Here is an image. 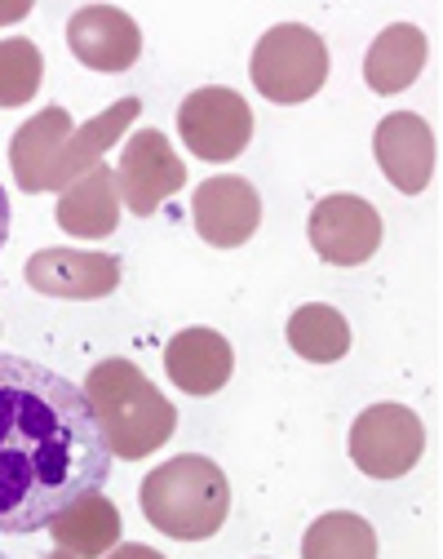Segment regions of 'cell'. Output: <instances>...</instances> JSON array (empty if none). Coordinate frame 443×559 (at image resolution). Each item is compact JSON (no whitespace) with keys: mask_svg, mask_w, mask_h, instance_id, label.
<instances>
[{"mask_svg":"<svg viewBox=\"0 0 443 559\" xmlns=\"http://www.w3.org/2000/svg\"><path fill=\"white\" fill-rule=\"evenodd\" d=\"M111 449L71 378L0 356V533L49 528L67 507L107 488Z\"/></svg>","mask_w":443,"mask_h":559,"instance_id":"obj_1","label":"cell"},{"mask_svg":"<svg viewBox=\"0 0 443 559\" xmlns=\"http://www.w3.org/2000/svg\"><path fill=\"white\" fill-rule=\"evenodd\" d=\"M85 395L98 413V423L107 431L111 457L137 462L152 457L178 427L173 404L152 386L133 360H103L85 378Z\"/></svg>","mask_w":443,"mask_h":559,"instance_id":"obj_2","label":"cell"},{"mask_svg":"<svg viewBox=\"0 0 443 559\" xmlns=\"http://www.w3.org/2000/svg\"><path fill=\"white\" fill-rule=\"evenodd\" d=\"M137 502H142V515L152 520V528H160L165 537L204 542L227 524L231 484L213 457L187 453V457H169L165 466L146 475Z\"/></svg>","mask_w":443,"mask_h":559,"instance_id":"obj_3","label":"cell"},{"mask_svg":"<svg viewBox=\"0 0 443 559\" xmlns=\"http://www.w3.org/2000/svg\"><path fill=\"white\" fill-rule=\"evenodd\" d=\"M328 81V45L320 40V32L302 27V23H279L271 27L258 49H253V85L279 103H307L324 90Z\"/></svg>","mask_w":443,"mask_h":559,"instance_id":"obj_4","label":"cell"},{"mask_svg":"<svg viewBox=\"0 0 443 559\" xmlns=\"http://www.w3.org/2000/svg\"><path fill=\"white\" fill-rule=\"evenodd\" d=\"M426 453V427L404 404H368L350 427V457L373 479L408 475Z\"/></svg>","mask_w":443,"mask_h":559,"instance_id":"obj_5","label":"cell"},{"mask_svg":"<svg viewBox=\"0 0 443 559\" xmlns=\"http://www.w3.org/2000/svg\"><path fill=\"white\" fill-rule=\"evenodd\" d=\"M178 133L191 147V156L200 160H236L249 138H253V111L236 90H195L182 107H178Z\"/></svg>","mask_w":443,"mask_h":559,"instance_id":"obj_6","label":"cell"},{"mask_svg":"<svg viewBox=\"0 0 443 559\" xmlns=\"http://www.w3.org/2000/svg\"><path fill=\"white\" fill-rule=\"evenodd\" d=\"M182 182H187V165L178 160L173 143L160 129H137L124 143L116 187H120V200L129 214L152 218L173 191H182Z\"/></svg>","mask_w":443,"mask_h":559,"instance_id":"obj_7","label":"cell"},{"mask_svg":"<svg viewBox=\"0 0 443 559\" xmlns=\"http://www.w3.org/2000/svg\"><path fill=\"white\" fill-rule=\"evenodd\" d=\"M307 236H311V245H315V253L324 262L359 266V262H368L382 249V218H378V209L368 200L337 191V195H324L311 209Z\"/></svg>","mask_w":443,"mask_h":559,"instance_id":"obj_8","label":"cell"},{"mask_svg":"<svg viewBox=\"0 0 443 559\" xmlns=\"http://www.w3.org/2000/svg\"><path fill=\"white\" fill-rule=\"evenodd\" d=\"M27 285L36 294L71 298V302L107 298L120 285V258L85 253V249H40L27 258Z\"/></svg>","mask_w":443,"mask_h":559,"instance_id":"obj_9","label":"cell"},{"mask_svg":"<svg viewBox=\"0 0 443 559\" xmlns=\"http://www.w3.org/2000/svg\"><path fill=\"white\" fill-rule=\"evenodd\" d=\"M191 218L200 240H208L213 249H236L249 245L262 223V195L249 178H208L191 195Z\"/></svg>","mask_w":443,"mask_h":559,"instance_id":"obj_10","label":"cell"},{"mask_svg":"<svg viewBox=\"0 0 443 559\" xmlns=\"http://www.w3.org/2000/svg\"><path fill=\"white\" fill-rule=\"evenodd\" d=\"M67 45L94 72H129L142 53V32L116 5H85L67 23Z\"/></svg>","mask_w":443,"mask_h":559,"instance_id":"obj_11","label":"cell"},{"mask_svg":"<svg viewBox=\"0 0 443 559\" xmlns=\"http://www.w3.org/2000/svg\"><path fill=\"white\" fill-rule=\"evenodd\" d=\"M373 152H378V165L382 174L404 191V195H417L430 187L434 178V129L412 116V111H395L378 124V138H373Z\"/></svg>","mask_w":443,"mask_h":559,"instance_id":"obj_12","label":"cell"},{"mask_svg":"<svg viewBox=\"0 0 443 559\" xmlns=\"http://www.w3.org/2000/svg\"><path fill=\"white\" fill-rule=\"evenodd\" d=\"M165 369L187 395H217L236 373V352L213 329H182L165 352Z\"/></svg>","mask_w":443,"mask_h":559,"instance_id":"obj_13","label":"cell"},{"mask_svg":"<svg viewBox=\"0 0 443 559\" xmlns=\"http://www.w3.org/2000/svg\"><path fill=\"white\" fill-rule=\"evenodd\" d=\"M76 133L71 129V116L62 107L40 111L36 120H27L14 133V147H10V165L23 191H62L58 187V165H62V147L67 138Z\"/></svg>","mask_w":443,"mask_h":559,"instance_id":"obj_14","label":"cell"},{"mask_svg":"<svg viewBox=\"0 0 443 559\" xmlns=\"http://www.w3.org/2000/svg\"><path fill=\"white\" fill-rule=\"evenodd\" d=\"M116 223H120V187H116V169L107 165L81 174L58 200V227L76 240H107Z\"/></svg>","mask_w":443,"mask_h":559,"instance_id":"obj_15","label":"cell"},{"mask_svg":"<svg viewBox=\"0 0 443 559\" xmlns=\"http://www.w3.org/2000/svg\"><path fill=\"white\" fill-rule=\"evenodd\" d=\"M426 32H417L412 23H391L373 49H368L363 58V81L373 94H399L408 90L417 76H421V67H426Z\"/></svg>","mask_w":443,"mask_h":559,"instance_id":"obj_16","label":"cell"},{"mask_svg":"<svg viewBox=\"0 0 443 559\" xmlns=\"http://www.w3.org/2000/svg\"><path fill=\"white\" fill-rule=\"evenodd\" d=\"M53 550L58 555H76V559H89V555H107L120 537V511L116 502H107V493L98 488V493L81 498L76 507H67L53 524Z\"/></svg>","mask_w":443,"mask_h":559,"instance_id":"obj_17","label":"cell"},{"mask_svg":"<svg viewBox=\"0 0 443 559\" xmlns=\"http://www.w3.org/2000/svg\"><path fill=\"white\" fill-rule=\"evenodd\" d=\"M137 111H142L137 98H120V103H111L103 116H94L89 124H81L76 133H71L67 147H62V165H58V187L67 191L81 174H89V169L98 165V156L137 120Z\"/></svg>","mask_w":443,"mask_h":559,"instance_id":"obj_18","label":"cell"},{"mask_svg":"<svg viewBox=\"0 0 443 559\" xmlns=\"http://www.w3.org/2000/svg\"><path fill=\"white\" fill-rule=\"evenodd\" d=\"M288 346L311 365H337L350 352V324L324 302H307L288 320Z\"/></svg>","mask_w":443,"mask_h":559,"instance_id":"obj_19","label":"cell"},{"mask_svg":"<svg viewBox=\"0 0 443 559\" xmlns=\"http://www.w3.org/2000/svg\"><path fill=\"white\" fill-rule=\"evenodd\" d=\"M302 555L307 559H350V555L368 559V555H378V537H373V528H368L359 515L328 511V515H320L311 524V533L302 542Z\"/></svg>","mask_w":443,"mask_h":559,"instance_id":"obj_20","label":"cell"},{"mask_svg":"<svg viewBox=\"0 0 443 559\" xmlns=\"http://www.w3.org/2000/svg\"><path fill=\"white\" fill-rule=\"evenodd\" d=\"M45 81V58L32 40H0V107H23Z\"/></svg>","mask_w":443,"mask_h":559,"instance_id":"obj_21","label":"cell"},{"mask_svg":"<svg viewBox=\"0 0 443 559\" xmlns=\"http://www.w3.org/2000/svg\"><path fill=\"white\" fill-rule=\"evenodd\" d=\"M5 240H10V195L0 187V249H5Z\"/></svg>","mask_w":443,"mask_h":559,"instance_id":"obj_22","label":"cell"},{"mask_svg":"<svg viewBox=\"0 0 443 559\" xmlns=\"http://www.w3.org/2000/svg\"><path fill=\"white\" fill-rule=\"evenodd\" d=\"M23 14H27L23 0H14V5H0V27H5V23H19Z\"/></svg>","mask_w":443,"mask_h":559,"instance_id":"obj_23","label":"cell"}]
</instances>
